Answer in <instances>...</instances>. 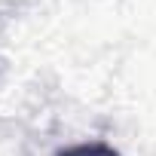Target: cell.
Returning <instances> with one entry per match:
<instances>
[{
	"mask_svg": "<svg viewBox=\"0 0 156 156\" xmlns=\"http://www.w3.org/2000/svg\"><path fill=\"white\" fill-rule=\"evenodd\" d=\"M58 156H119V150H113L104 141H86V144H73V147L61 150Z\"/></svg>",
	"mask_w": 156,
	"mask_h": 156,
	"instance_id": "1",
	"label": "cell"
}]
</instances>
